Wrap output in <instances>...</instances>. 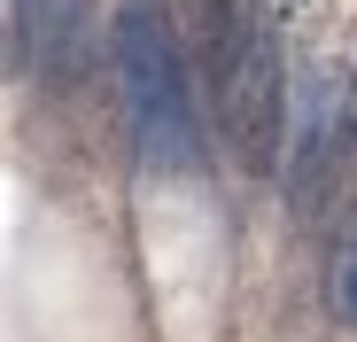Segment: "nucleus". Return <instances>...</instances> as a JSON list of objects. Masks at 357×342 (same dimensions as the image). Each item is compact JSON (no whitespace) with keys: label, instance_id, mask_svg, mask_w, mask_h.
<instances>
[{"label":"nucleus","instance_id":"nucleus-1","mask_svg":"<svg viewBox=\"0 0 357 342\" xmlns=\"http://www.w3.org/2000/svg\"><path fill=\"white\" fill-rule=\"evenodd\" d=\"M109 70L125 94V125L140 140L148 171H195L202 163V133L187 109V70H178V39L163 24L155 0H125L109 24Z\"/></svg>","mask_w":357,"mask_h":342},{"label":"nucleus","instance_id":"nucleus-2","mask_svg":"<svg viewBox=\"0 0 357 342\" xmlns=\"http://www.w3.org/2000/svg\"><path fill=\"white\" fill-rule=\"evenodd\" d=\"M210 78H218V133L233 163L272 179L280 171V133H287V86H280V47L272 24L241 0H225V16L210 24Z\"/></svg>","mask_w":357,"mask_h":342},{"label":"nucleus","instance_id":"nucleus-3","mask_svg":"<svg viewBox=\"0 0 357 342\" xmlns=\"http://www.w3.org/2000/svg\"><path fill=\"white\" fill-rule=\"evenodd\" d=\"M342 163H349V86H342V78H319V94H311V109H303L295 163H287V179H295V210H319L326 187L342 179Z\"/></svg>","mask_w":357,"mask_h":342},{"label":"nucleus","instance_id":"nucleus-4","mask_svg":"<svg viewBox=\"0 0 357 342\" xmlns=\"http://www.w3.org/2000/svg\"><path fill=\"white\" fill-rule=\"evenodd\" d=\"M16 39H24V54L47 78H78L86 70V47H93L86 0H16Z\"/></svg>","mask_w":357,"mask_h":342},{"label":"nucleus","instance_id":"nucleus-5","mask_svg":"<svg viewBox=\"0 0 357 342\" xmlns=\"http://www.w3.org/2000/svg\"><path fill=\"white\" fill-rule=\"evenodd\" d=\"M326 304H334V319H349V327H357V218H349V234L334 241V265H326Z\"/></svg>","mask_w":357,"mask_h":342}]
</instances>
